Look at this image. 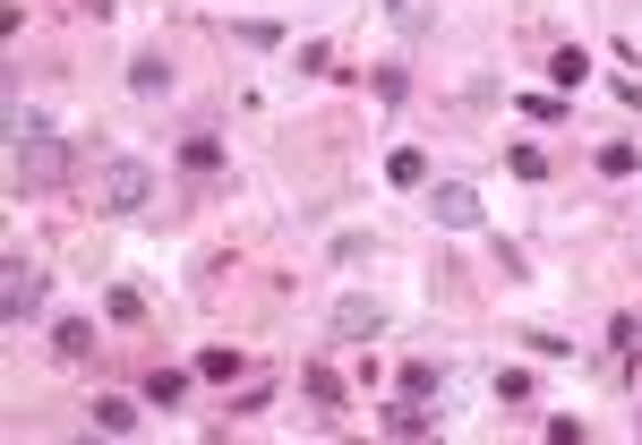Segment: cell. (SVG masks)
<instances>
[{
	"instance_id": "6da1fadb",
	"label": "cell",
	"mask_w": 642,
	"mask_h": 445,
	"mask_svg": "<svg viewBox=\"0 0 642 445\" xmlns=\"http://www.w3.org/2000/svg\"><path fill=\"white\" fill-rule=\"evenodd\" d=\"M9 137H18V163H9V172H18V189H52V180L69 172V146H61V128L43 121V112H18Z\"/></svg>"
},
{
	"instance_id": "7a4b0ae2",
	"label": "cell",
	"mask_w": 642,
	"mask_h": 445,
	"mask_svg": "<svg viewBox=\"0 0 642 445\" xmlns=\"http://www.w3.org/2000/svg\"><path fill=\"white\" fill-rule=\"evenodd\" d=\"M95 197H103V215H137V206L155 197V172H146L137 155H121V163H103V172H95Z\"/></svg>"
},
{
	"instance_id": "3957f363",
	"label": "cell",
	"mask_w": 642,
	"mask_h": 445,
	"mask_svg": "<svg viewBox=\"0 0 642 445\" xmlns=\"http://www.w3.org/2000/svg\"><path fill=\"white\" fill-rule=\"evenodd\" d=\"M34 309H43V266L34 257H0V318L27 325Z\"/></svg>"
},
{
	"instance_id": "277c9868",
	"label": "cell",
	"mask_w": 642,
	"mask_h": 445,
	"mask_svg": "<svg viewBox=\"0 0 642 445\" xmlns=\"http://www.w3.org/2000/svg\"><path fill=\"white\" fill-rule=\"evenodd\" d=\"M428 215L446 222V231H480V189H463V180H437V189H428Z\"/></svg>"
},
{
	"instance_id": "5b68a950",
	"label": "cell",
	"mask_w": 642,
	"mask_h": 445,
	"mask_svg": "<svg viewBox=\"0 0 642 445\" xmlns=\"http://www.w3.org/2000/svg\"><path fill=\"white\" fill-rule=\"evenodd\" d=\"M325 325H334L343 343H377V334H385V309L352 291V300H334V318H325Z\"/></svg>"
},
{
	"instance_id": "8992f818",
	"label": "cell",
	"mask_w": 642,
	"mask_h": 445,
	"mask_svg": "<svg viewBox=\"0 0 642 445\" xmlns=\"http://www.w3.org/2000/svg\"><path fill=\"white\" fill-rule=\"evenodd\" d=\"M128 95L163 103V95H172V61H163V52H137V61H128Z\"/></svg>"
},
{
	"instance_id": "52a82bcc",
	"label": "cell",
	"mask_w": 642,
	"mask_h": 445,
	"mask_svg": "<svg viewBox=\"0 0 642 445\" xmlns=\"http://www.w3.org/2000/svg\"><path fill=\"white\" fill-rule=\"evenodd\" d=\"M385 437H437V420H428V412H420V394H403V403H385Z\"/></svg>"
},
{
	"instance_id": "ba28073f",
	"label": "cell",
	"mask_w": 642,
	"mask_h": 445,
	"mask_svg": "<svg viewBox=\"0 0 642 445\" xmlns=\"http://www.w3.org/2000/svg\"><path fill=\"white\" fill-rule=\"evenodd\" d=\"M95 428L103 437H128V428H137V403H128V394H95Z\"/></svg>"
},
{
	"instance_id": "9c48e42d",
	"label": "cell",
	"mask_w": 642,
	"mask_h": 445,
	"mask_svg": "<svg viewBox=\"0 0 642 445\" xmlns=\"http://www.w3.org/2000/svg\"><path fill=\"white\" fill-rule=\"evenodd\" d=\"M180 172L215 180V172H224V137H189V146H180Z\"/></svg>"
},
{
	"instance_id": "30bf717a",
	"label": "cell",
	"mask_w": 642,
	"mask_h": 445,
	"mask_svg": "<svg viewBox=\"0 0 642 445\" xmlns=\"http://www.w3.org/2000/svg\"><path fill=\"white\" fill-rule=\"evenodd\" d=\"M548 77H557V95H574L582 77H591V61H582V43H566V52H548Z\"/></svg>"
},
{
	"instance_id": "8fae6325",
	"label": "cell",
	"mask_w": 642,
	"mask_h": 445,
	"mask_svg": "<svg viewBox=\"0 0 642 445\" xmlns=\"http://www.w3.org/2000/svg\"><path fill=\"white\" fill-rule=\"evenodd\" d=\"M385 180H394V189H420V180H428V155H420V146H394V155H385Z\"/></svg>"
},
{
	"instance_id": "7c38bea8",
	"label": "cell",
	"mask_w": 642,
	"mask_h": 445,
	"mask_svg": "<svg viewBox=\"0 0 642 445\" xmlns=\"http://www.w3.org/2000/svg\"><path fill=\"white\" fill-rule=\"evenodd\" d=\"M180 394H189V369H155V377H146V403H155V412H172Z\"/></svg>"
},
{
	"instance_id": "4fadbf2b",
	"label": "cell",
	"mask_w": 642,
	"mask_h": 445,
	"mask_svg": "<svg viewBox=\"0 0 642 445\" xmlns=\"http://www.w3.org/2000/svg\"><path fill=\"white\" fill-rule=\"evenodd\" d=\"M52 351H61V360H95V325H86V318H69L61 334H52Z\"/></svg>"
},
{
	"instance_id": "5bb4252c",
	"label": "cell",
	"mask_w": 642,
	"mask_h": 445,
	"mask_svg": "<svg viewBox=\"0 0 642 445\" xmlns=\"http://www.w3.org/2000/svg\"><path fill=\"white\" fill-rule=\"evenodd\" d=\"M437 385H446V369H437V360H412V369H403V394H420V403H428Z\"/></svg>"
},
{
	"instance_id": "9a60e30c",
	"label": "cell",
	"mask_w": 642,
	"mask_h": 445,
	"mask_svg": "<svg viewBox=\"0 0 642 445\" xmlns=\"http://www.w3.org/2000/svg\"><path fill=\"white\" fill-rule=\"evenodd\" d=\"M231 34H240L249 52H275V43H283V27H275V18H240V27H231Z\"/></svg>"
},
{
	"instance_id": "2e32d148",
	"label": "cell",
	"mask_w": 642,
	"mask_h": 445,
	"mask_svg": "<svg viewBox=\"0 0 642 445\" xmlns=\"http://www.w3.org/2000/svg\"><path fill=\"white\" fill-rule=\"evenodd\" d=\"M506 172L514 180H548V155L540 146H506Z\"/></svg>"
},
{
	"instance_id": "e0dca14e",
	"label": "cell",
	"mask_w": 642,
	"mask_h": 445,
	"mask_svg": "<svg viewBox=\"0 0 642 445\" xmlns=\"http://www.w3.org/2000/svg\"><path fill=\"white\" fill-rule=\"evenodd\" d=\"M197 377H215V385H231V377H240V351H197Z\"/></svg>"
},
{
	"instance_id": "ac0fdd59",
	"label": "cell",
	"mask_w": 642,
	"mask_h": 445,
	"mask_svg": "<svg viewBox=\"0 0 642 445\" xmlns=\"http://www.w3.org/2000/svg\"><path fill=\"white\" fill-rule=\"evenodd\" d=\"M300 385H309V394H318V403H343V377H334V369H318V360H309V369H300Z\"/></svg>"
},
{
	"instance_id": "d6986e66",
	"label": "cell",
	"mask_w": 642,
	"mask_h": 445,
	"mask_svg": "<svg viewBox=\"0 0 642 445\" xmlns=\"http://www.w3.org/2000/svg\"><path fill=\"white\" fill-rule=\"evenodd\" d=\"M634 163H642V155H634V146H625V137H617V146H600V172H609V180H625Z\"/></svg>"
},
{
	"instance_id": "ffe728a7",
	"label": "cell",
	"mask_w": 642,
	"mask_h": 445,
	"mask_svg": "<svg viewBox=\"0 0 642 445\" xmlns=\"http://www.w3.org/2000/svg\"><path fill=\"white\" fill-rule=\"evenodd\" d=\"M497 403H531V377L522 369H497Z\"/></svg>"
},
{
	"instance_id": "44dd1931",
	"label": "cell",
	"mask_w": 642,
	"mask_h": 445,
	"mask_svg": "<svg viewBox=\"0 0 642 445\" xmlns=\"http://www.w3.org/2000/svg\"><path fill=\"white\" fill-rule=\"evenodd\" d=\"M291 69H300V77H325V69H334V52H325V43H300V61H291Z\"/></svg>"
},
{
	"instance_id": "7402d4cb",
	"label": "cell",
	"mask_w": 642,
	"mask_h": 445,
	"mask_svg": "<svg viewBox=\"0 0 642 445\" xmlns=\"http://www.w3.org/2000/svg\"><path fill=\"white\" fill-rule=\"evenodd\" d=\"M77 9H86V18H112V9H121V0H77Z\"/></svg>"
},
{
	"instance_id": "603a6c76",
	"label": "cell",
	"mask_w": 642,
	"mask_h": 445,
	"mask_svg": "<svg viewBox=\"0 0 642 445\" xmlns=\"http://www.w3.org/2000/svg\"><path fill=\"white\" fill-rule=\"evenodd\" d=\"M385 9H394V18H403V9H412V0H385Z\"/></svg>"
},
{
	"instance_id": "cb8c5ba5",
	"label": "cell",
	"mask_w": 642,
	"mask_h": 445,
	"mask_svg": "<svg viewBox=\"0 0 642 445\" xmlns=\"http://www.w3.org/2000/svg\"><path fill=\"white\" fill-rule=\"evenodd\" d=\"M634 437H642V412H634Z\"/></svg>"
}]
</instances>
